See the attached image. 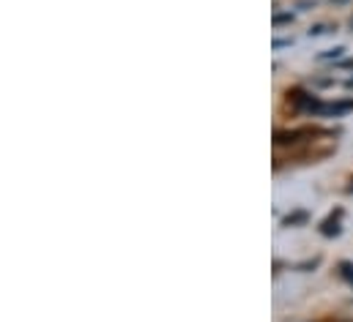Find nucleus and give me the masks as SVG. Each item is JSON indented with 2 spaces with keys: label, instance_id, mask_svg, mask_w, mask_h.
<instances>
[{
  "label": "nucleus",
  "instance_id": "f03ea898",
  "mask_svg": "<svg viewBox=\"0 0 353 322\" xmlns=\"http://www.w3.org/2000/svg\"><path fill=\"white\" fill-rule=\"evenodd\" d=\"M340 270H343V276L353 284V265L351 262H343V265H340Z\"/></svg>",
  "mask_w": 353,
  "mask_h": 322
},
{
  "label": "nucleus",
  "instance_id": "423d86ee",
  "mask_svg": "<svg viewBox=\"0 0 353 322\" xmlns=\"http://www.w3.org/2000/svg\"><path fill=\"white\" fill-rule=\"evenodd\" d=\"M351 25H353V19H351Z\"/></svg>",
  "mask_w": 353,
  "mask_h": 322
},
{
  "label": "nucleus",
  "instance_id": "39448f33",
  "mask_svg": "<svg viewBox=\"0 0 353 322\" xmlns=\"http://www.w3.org/2000/svg\"><path fill=\"white\" fill-rule=\"evenodd\" d=\"M282 47H290V39H276L274 41V50H282Z\"/></svg>",
  "mask_w": 353,
  "mask_h": 322
},
{
  "label": "nucleus",
  "instance_id": "f257e3e1",
  "mask_svg": "<svg viewBox=\"0 0 353 322\" xmlns=\"http://www.w3.org/2000/svg\"><path fill=\"white\" fill-rule=\"evenodd\" d=\"M343 55V50L337 47V50H326L323 55H318V61H332V58H340Z\"/></svg>",
  "mask_w": 353,
  "mask_h": 322
},
{
  "label": "nucleus",
  "instance_id": "20e7f679",
  "mask_svg": "<svg viewBox=\"0 0 353 322\" xmlns=\"http://www.w3.org/2000/svg\"><path fill=\"white\" fill-rule=\"evenodd\" d=\"M329 30H332V28H329V25H315V28H312V30H310V36H326V33H329Z\"/></svg>",
  "mask_w": 353,
  "mask_h": 322
},
{
  "label": "nucleus",
  "instance_id": "7ed1b4c3",
  "mask_svg": "<svg viewBox=\"0 0 353 322\" xmlns=\"http://www.w3.org/2000/svg\"><path fill=\"white\" fill-rule=\"evenodd\" d=\"M288 22H293V14H276L274 17V25H288Z\"/></svg>",
  "mask_w": 353,
  "mask_h": 322
}]
</instances>
